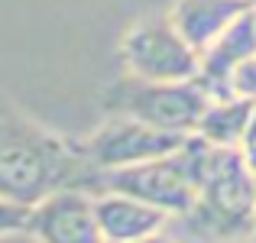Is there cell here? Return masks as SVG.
<instances>
[{"instance_id": "obj_5", "label": "cell", "mask_w": 256, "mask_h": 243, "mask_svg": "<svg viewBox=\"0 0 256 243\" xmlns=\"http://www.w3.org/2000/svg\"><path fill=\"white\" fill-rule=\"evenodd\" d=\"M120 56L126 62V75L143 81H192L201 65V56L172 26L169 13L133 23L120 42Z\"/></svg>"}, {"instance_id": "obj_6", "label": "cell", "mask_w": 256, "mask_h": 243, "mask_svg": "<svg viewBox=\"0 0 256 243\" xmlns=\"http://www.w3.org/2000/svg\"><path fill=\"white\" fill-rule=\"evenodd\" d=\"M185 140L188 136H182V133H166V130L143 124V120L110 114L107 124H100L88 136V143H82V152L94 172H110V168H124V166L169 156Z\"/></svg>"}, {"instance_id": "obj_13", "label": "cell", "mask_w": 256, "mask_h": 243, "mask_svg": "<svg viewBox=\"0 0 256 243\" xmlns=\"http://www.w3.org/2000/svg\"><path fill=\"white\" fill-rule=\"evenodd\" d=\"M256 143V100H253V110H250V126H246V136H244V150Z\"/></svg>"}, {"instance_id": "obj_11", "label": "cell", "mask_w": 256, "mask_h": 243, "mask_svg": "<svg viewBox=\"0 0 256 243\" xmlns=\"http://www.w3.org/2000/svg\"><path fill=\"white\" fill-rule=\"evenodd\" d=\"M227 94L230 98H244V100H256V56L240 62L227 78Z\"/></svg>"}, {"instance_id": "obj_15", "label": "cell", "mask_w": 256, "mask_h": 243, "mask_svg": "<svg viewBox=\"0 0 256 243\" xmlns=\"http://www.w3.org/2000/svg\"><path fill=\"white\" fill-rule=\"evenodd\" d=\"M244 152H246V159H250V166L256 168V143H253V146H246V150H244Z\"/></svg>"}, {"instance_id": "obj_4", "label": "cell", "mask_w": 256, "mask_h": 243, "mask_svg": "<svg viewBox=\"0 0 256 243\" xmlns=\"http://www.w3.org/2000/svg\"><path fill=\"white\" fill-rule=\"evenodd\" d=\"M208 104H211V98L198 84V78H192V81H143L136 75H126V78L114 81L104 94L107 114L143 120V124L156 126V130L182 133V136H192L198 130Z\"/></svg>"}, {"instance_id": "obj_2", "label": "cell", "mask_w": 256, "mask_h": 243, "mask_svg": "<svg viewBox=\"0 0 256 243\" xmlns=\"http://www.w3.org/2000/svg\"><path fill=\"white\" fill-rule=\"evenodd\" d=\"M256 172L240 146H211L185 224L211 243L253 240Z\"/></svg>"}, {"instance_id": "obj_16", "label": "cell", "mask_w": 256, "mask_h": 243, "mask_svg": "<svg viewBox=\"0 0 256 243\" xmlns=\"http://www.w3.org/2000/svg\"><path fill=\"white\" fill-rule=\"evenodd\" d=\"M253 172H256V168H253ZM250 243H256V211H253V240Z\"/></svg>"}, {"instance_id": "obj_1", "label": "cell", "mask_w": 256, "mask_h": 243, "mask_svg": "<svg viewBox=\"0 0 256 243\" xmlns=\"http://www.w3.org/2000/svg\"><path fill=\"white\" fill-rule=\"evenodd\" d=\"M94 168L82 146L30 120L16 104L0 98V198L32 208L52 192H88Z\"/></svg>"}, {"instance_id": "obj_18", "label": "cell", "mask_w": 256, "mask_h": 243, "mask_svg": "<svg viewBox=\"0 0 256 243\" xmlns=\"http://www.w3.org/2000/svg\"><path fill=\"white\" fill-rule=\"evenodd\" d=\"M253 4H256V0H253Z\"/></svg>"}, {"instance_id": "obj_7", "label": "cell", "mask_w": 256, "mask_h": 243, "mask_svg": "<svg viewBox=\"0 0 256 243\" xmlns=\"http://www.w3.org/2000/svg\"><path fill=\"white\" fill-rule=\"evenodd\" d=\"M26 234L39 243H104L94 194L82 188H62L30 208Z\"/></svg>"}, {"instance_id": "obj_10", "label": "cell", "mask_w": 256, "mask_h": 243, "mask_svg": "<svg viewBox=\"0 0 256 243\" xmlns=\"http://www.w3.org/2000/svg\"><path fill=\"white\" fill-rule=\"evenodd\" d=\"M250 110H253V100H244V98L211 100L198 130H194V136H201L211 146H240L244 150V136H246V126H250Z\"/></svg>"}, {"instance_id": "obj_9", "label": "cell", "mask_w": 256, "mask_h": 243, "mask_svg": "<svg viewBox=\"0 0 256 243\" xmlns=\"http://www.w3.org/2000/svg\"><path fill=\"white\" fill-rule=\"evenodd\" d=\"M250 6H253V0H175L169 10V20L188 39V46L201 56Z\"/></svg>"}, {"instance_id": "obj_3", "label": "cell", "mask_w": 256, "mask_h": 243, "mask_svg": "<svg viewBox=\"0 0 256 243\" xmlns=\"http://www.w3.org/2000/svg\"><path fill=\"white\" fill-rule=\"evenodd\" d=\"M208 150H211V143H204L201 136L192 133L169 156L110 168V172H94L88 194H100V192L130 194V198H140L146 204L166 211L169 218H185L194 201V192H198Z\"/></svg>"}, {"instance_id": "obj_12", "label": "cell", "mask_w": 256, "mask_h": 243, "mask_svg": "<svg viewBox=\"0 0 256 243\" xmlns=\"http://www.w3.org/2000/svg\"><path fill=\"white\" fill-rule=\"evenodd\" d=\"M30 224V208L13 204V201L0 198V237H10V234H26Z\"/></svg>"}, {"instance_id": "obj_8", "label": "cell", "mask_w": 256, "mask_h": 243, "mask_svg": "<svg viewBox=\"0 0 256 243\" xmlns=\"http://www.w3.org/2000/svg\"><path fill=\"white\" fill-rule=\"evenodd\" d=\"M94 214H98L104 243H143L169 224L166 211L117 192L94 194Z\"/></svg>"}, {"instance_id": "obj_14", "label": "cell", "mask_w": 256, "mask_h": 243, "mask_svg": "<svg viewBox=\"0 0 256 243\" xmlns=\"http://www.w3.org/2000/svg\"><path fill=\"white\" fill-rule=\"evenodd\" d=\"M143 243H178V240H172V237H166V234H162V230H159V234H152V237H146Z\"/></svg>"}, {"instance_id": "obj_17", "label": "cell", "mask_w": 256, "mask_h": 243, "mask_svg": "<svg viewBox=\"0 0 256 243\" xmlns=\"http://www.w3.org/2000/svg\"><path fill=\"white\" fill-rule=\"evenodd\" d=\"M250 16H253V23H256V4L250 6Z\"/></svg>"}]
</instances>
